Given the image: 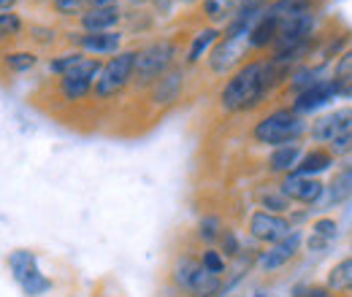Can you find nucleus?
I'll list each match as a JSON object with an SVG mask.
<instances>
[{"label":"nucleus","instance_id":"1","mask_svg":"<svg viewBox=\"0 0 352 297\" xmlns=\"http://www.w3.org/2000/svg\"><path fill=\"white\" fill-rule=\"evenodd\" d=\"M290 79V71L282 68L274 57H265V60H250V62H241L230 79L225 82V86L220 89V106L222 111H250L255 108L265 95L279 84Z\"/></svg>","mask_w":352,"mask_h":297},{"label":"nucleus","instance_id":"2","mask_svg":"<svg viewBox=\"0 0 352 297\" xmlns=\"http://www.w3.org/2000/svg\"><path fill=\"white\" fill-rule=\"evenodd\" d=\"M304 135H309L307 119H304L298 111H293L290 106L265 114L263 119L252 128L255 143L271 146V149H276V146H287V143H298Z\"/></svg>","mask_w":352,"mask_h":297},{"label":"nucleus","instance_id":"3","mask_svg":"<svg viewBox=\"0 0 352 297\" xmlns=\"http://www.w3.org/2000/svg\"><path fill=\"white\" fill-rule=\"evenodd\" d=\"M176 43L171 38H160L135 51V73L133 82L138 86H152L160 76H166L174 68L176 60Z\"/></svg>","mask_w":352,"mask_h":297},{"label":"nucleus","instance_id":"4","mask_svg":"<svg viewBox=\"0 0 352 297\" xmlns=\"http://www.w3.org/2000/svg\"><path fill=\"white\" fill-rule=\"evenodd\" d=\"M135 51L138 49H122L109 62H103V71H100V76L95 79V86H92V95L98 100H109L131 84L133 73H135Z\"/></svg>","mask_w":352,"mask_h":297},{"label":"nucleus","instance_id":"5","mask_svg":"<svg viewBox=\"0 0 352 297\" xmlns=\"http://www.w3.org/2000/svg\"><path fill=\"white\" fill-rule=\"evenodd\" d=\"M298 227L290 222V216H282V213H268V211H252L250 222H247V233L250 238H255L258 243H279L285 241L290 233H296Z\"/></svg>","mask_w":352,"mask_h":297},{"label":"nucleus","instance_id":"6","mask_svg":"<svg viewBox=\"0 0 352 297\" xmlns=\"http://www.w3.org/2000/svg\"><path fill=\"white\" fill-rule=\"evenodd\" d=\"M301 246H304V233L296 230V233H290L285 241L265 246L263 252L255 257V265H258L263 273H276V270H282L285 265H290V262L298 257Z\"/></svg>","mask_w":352,"mask_h":297},{"label":"nucleus","instance_id":"7","mask_svg":"<svg viewBox=\"0 0 352 297\" xmlns=\"http://www.w3.org/2000/svg\"><path fill=\"white\" fill-rule=\"evenodd\" d=\"M279 187H282V192H285L293 203H301V206H317V203L325 198V192H328V184H325V181L311 178V176H301V173H296V170L287 173V176H282Z\"/></svg>","mask_w":352,"mask_h":297},{"label":"nucleus","instance_id":"8","mask_svg":"<svg viewBox=\"0 0 352 297\" xmlns=\"http://www.w3.org/2000/svg\"><path fill=\"white\" fill-rule=\"evenodd\" d=\"M347 130H352V106L336 108L309 125V138L320 146H331L336 138H342Z\"/></svg>","mask_w":352,"mask_h":297},{"label":"nucleus","instance_id":"9","mask_svg":"<svg viewBox=\"0 0 352 297\" xmlns=\"http://www.w3.org/2000/svg\"><path fill=\"white\" fill-rule=\"evenodd\" d=\"M71 41L76 43L85 54L92 57H114L122 51V33L109 30V33H71Z\"/></svg>","mask_w":352,"mask_h":297},{"label":"nucleus","instance_id":"10","mask_svg":"<svg viewBox=\"0 0 352 297\" xmlns=\"http://www.w3.org/2000/svg\"><path fill=\"white\" fill-rule=\"evenodd\" d=\"M250 51V43L247 38H225L222 36L217 46L212 49V54H209V68H212V73H230V68L236 65V62H241V57Z\"/></svg>","mask_w":352,"mask_h":297},{"label":"nucleus","instance_id":"11","mask_svg":"<svg viewBox=\"0 0 352 297\" xmlns=\"http://www.w3.org/2000/svg\"><path fill=\"white\" fill-rule=\"evenodd\" d=\"M342 95V84L339 82H333V79H322L320 84L309 86L307 92H301V95H296V100H293V111H298L301 117L309 114V111H314V108H320V106H325V103H331L333 97H339Z\"/></svg>","mask_w":352,"mask_h":297},{"label":"nucleus","instance_id":"12","mask_svg":"<svg viewBox=\"0 0 352 297\" xmlns=\"http://www.w3.org/2000/svg\"><path fill=\"white\" fill-rule=\"evenodd\" d=\"M122 22V8L120 5H109V8H87L79 16V27L82 33H109Z\"/></svg>","mask_w":352,"mask_h":297},{"label":"nucleus","instance_id":"13","mask_svg":"<svg viewBox=\"0 0 352 297\" xmlns=\"http://www.w3.org/2000/svg\"><path fill=\"white\" fill-rule=\"evenodd\" d=\"M301 157H304L301 141H298V143H287V146H276V149H271V154L265 157V170H268L271 176H287V173H293V170L298 168Z\"/></svg>","mask_w":352,"mask_h":297},{"label":"nucleus","instance_id":"14","mask_svg":"<svg viewBox=\"0 0 352 297\" xmlns=\"http://www.w3.org/2000/svg\"><path fill=\"white\" fill-rule=\"evenodd\" d=\"M182 89H184V71L174 65L166 76H160L152 84V103L155 106H171L182 97Z\"/></svg>","mask_w":352,"mask_h":297},{"label":"nucleus","instance_id":"15","mask_svg":"<svg viewBox=\"0 0 352 297\" xmlns=\"http://www.w3.org/2000/svg\"><path fill=\"white\" fill-rule=\"evenodd\" d=\"M333 163H336V154H333L328 146H314V149L304 152V157H301V163H298L296 173L311 176V178H320V173L331 170L333 168Z\"/></svg>","mask_w":352,"mask_h":297},{"label":"nucleus","instance_id":"16","mask_svg":"<svg viewBox=\"0 0 352 297\" xmlns=\"http://www.w3.org/2000/svg\"><path fill=\"white\" fill-rule=\"evenodd\" d=\"M222 38V30L220 27H214V25H209V27H204V30H198L195 36H192V41L187 46V65H195V62H201L214 46L217 41Z\"/></svg>","mask_w":352,"mask_h":297},{"label":"nucleus","instance_id":"17","mask_svg":"<svg viewBox=\"0 0 352 297\" xmlns=\"http://www.w3.org/2000/svg\"><path fill=\"white\" fill-rule=\"evenodd\" d=\"M276 36H279V22L263 11V16L252 25V30H250V36H247V43H250V49L261 51V49L274 46V43H276Z\"/></svg>","mask_w":352,"mask_h":297},{"label":"nucleus","instance_id":"18","mask_svg":"<svg viewBox=\"0 0 352 297\" xmlns=\"http://www.w3.org/2000/svg\"><path fill=\"white\" fill-rule=\"evenodd\" d=\"M190 297H222L225 295V284H222V276L217 273H209L204 265L198 268V273L192 276V284L187 289Z\"/></svg>","mask_w":352,"mask_h":297},{"label":"nucleus","instance_id":"19","mask_svg":"<svg viewBox=\"0 0 352 297\" xmlns=\"http://www.w3.org/2000/svg\"><path fill=\"white\" fill-rule=\"evenodd\" d=\"M325 287L331 289V295H352V254L339 259L328 276H325Z\"/></svg>","mask_w":352,"mask_h":297},{"label":"nucleus","instance_id":"20","mask_svg":"<svg viewBox=\"0 0 352 297\" xmlns=\"http://www.w3.org/2000/svg\"><path fill=\"white\" fill-rule=\"evenodd\" d=\"M258 206H261V211L282 213V216H287V213L293 211V200L282 192L279 184H268V187H263L258 192Z\"/></svg>","mask_w":352,"mask_h":297},{"label":"nucleus","instance_id":"21","mask_svg":"<svg viewBox=\"0 0 352 297\" xmlns=\"http://www.w3.org/2000/svg\"><path fill=\"white\" fill-rule=\"evenodd\" d=\"M8 268H11V276L14 281L22 287L33 273H38V257L28 249H16L8 254Z\"/></svg>","mask_w":352,"mask_h":297},{"label":"nucleus","instance_id":"22","mask_svg":"<svg viewBox=\"0 0 352 297\" xmlns=\"http://www.w3.org/2000/svg\"><path fill=\"white\" fill-rule=\"evenodd\" d=\"M339 233V222L333 216H320L311 224V235H309V252H322L325 246H331V241Z\"/></svg>","mask_w":352,"mask_h":297},{"label":"nucleus","instance_id":"23","mask_svg":"<svg viewBox=\"0 0 352 297\" xmlns=\"http://www.w3.org/2000/svg\"><path fill=\"white\" fill-rule=\"evenodd\" d=\"M239 8H241V0H201V11L214 27L228 25L236 16Z\"/></svg>","mask_w":352,"mask_h":297},{"label":"nucleus","instance_id":"24","mask_svg":"<svg viewBox=\"0 0 352 297\" xmlns=\"http://www.w3.org/2000/svg\"><path fill=\"white\" fill-rule=\"evenodd\" d=\"M314 5H317V0H271L268 8H265V14L274 16L276 22H285V19L296 16V14L314 11Z\"/></svg>","mask_w":352,"mask_h":297},{"label":"nucleus","instance_id":"25","mask_svg":"<svg viewBox=\"0 0 352 297\" xmlns=\"http://www.w3.org/2000/svg\"><path fill=\"white\" fill-rule=\"evenodd\" d=\"M198 268H201V259H198V257H192V254L179 257L174 262V270H171V278H174L176 289H182V292L187 295V289H190L192 276L198 273Z\"/></svg>","mask_w":352,"mask_h":297},{"label":"nucleus","instance_id":"26","mask_svg":"<svg viewBox=\"0 0 352 297\" xmlns=\"http://www.w3.org/2000/svg\"><path fill=\"white\" fill-rule=\"evenodd\" d=\"M350 198H352V163L339 170L333 176V181L328 184V203L331 206H339V203H344Z\"/></svg>","mask_w":352,"mask_h":297},{"label":"nucleus","instance_id":"27","mask_svg":"<svg viewBox=\"0 0 352 297\" xmlns=\"http://www.w3.org/2000/svg\"><path fill=\"white\" fill-rule=\"evenodd\" d=\"M322 79H325V76H322V68H317V65H298V68L290 73L287 84H290V92L301 95V92H307L309 86L320 84Z\"/></svg>","mask_w":352,"mask_h":297},{"label":"nucleus","instance_id":"28","mask_svg":"<svg viewBox=\"0 0 352 297\" xmlns=\"http://www.w3.org/2000/svg\"><path fill=\"white\" fill-rule=\"evenodd\" d=\"M92 86L95 82H87V79H60V95H63V100H71V103H76V100H85L87 95H92Z\"/></svg>","mask_w":352,"mask_h":297},{"label":"nucleus","instance_id":"29","mask_svg":"<svg viewBox=\"0 0 352 297\" xmlns=\"http://www.w3.org/2000/svg\"><path fill=\"white\" fill-rule=\"evenodd\" d=\"M3 65L11 73H25L38 65V54L36 51H8V54H3Z\"/></svg>","mask_w":352,"mask_h":297},{"label":"nucleus","instance_id":"30","mask_svg":"<svg viewBox=\"0 0 352 297\" xmlns=\"http://www.w3.org/2000/svg\"><path fill=\"white\" fill-rule=\"evenodd\" d=\"M87 54L82 51V49H74V51H65V54H60V57H52V62H49V71L54 73V76H68L82 60H85Z\"/></svg>","mask_w":352,"mask_h":297},{"label":"nucleus","instance_id":"31","mask_svg":"<svg viewBox=\"0 0 352 297\" xmlns=\"http://www.w3.org/2000/svg\"><path fill=\"white\" fill-rule=\"evenodd\" d=\"M222 233H225V227H222V222L217 216H204L201 224H198V238H201L206 246H212L214 241H220Z\"/></svg>","mask_w":352,"mask_h":297},{"label":"nucleus","instance_id":"32","mask_svg":"<svg viewBox=\"0 0 352 297\" xmlns=\"http://www.w3.org/2000/svg\"><path fill=\"white\" fill-rule=\"evenodd\" d=\"M22 27H25V22H22V16H19L16 11H6V14H0V41L16 38V36L22 33Z\"/></svg>","mask_w":352,"mask_h":297},{"label":"nucleus","instance_id":"33","mask_svg":"<svg viewBox=\"0 0 352 297\" xmlns=\"http://www.w3.org/2000/svg\"><path fill=\"white\" fill-rule=\"evenodd\" d=\"M198 259H201V265H204L209 273H217V276H222V273H225V268H228L225 254H222L220 249H214V246H206Z\"/></svg>","mask_w":352,"mask_h":297},{"label":"nucleus","instance_id":"34","mask_svg":"<svg viewBox=\"0 0 352 297\" xmlns=\"http://www.w3.org/2000/svg\"><path fill=\"white\" fill-rule=\"evenodd\" d=\"M331 79H333V82H339L342 86L347 84V82H352V46L339 54V60H336V65H333Z\"/></svg>","mask_w":352,"mask_h":297},{"label":"nucleus","instance_id":"35","mask_svg":"<svg viewBox=\"0 0 352 297\" xmlns=\"http://www.w3.org/2000/svg\"><path fill=\"white\" fill-rule=\"evenodd\" d=\"M49 289H52V278H46L41 270L33 273V276L22 284V292H25L28 297H41V295H46Z\"/></svg>","mask_w":352,"mask_h":297},{"label":"nucleus","instance_id":"36","mask_svg":"<svg viewBox=\"0 0 352 297\" xmlns=\"http://www.w3.org/2000/svg\"><path fill=\"white\" fill-rule=\"evenodd\" d=\"M52 8L60 16H82L87 11V0H52Z\"/></svg>","mask_w":352,"mask_h":297},{"label":"nucleus","instance_id":"37","mask_svg":"<svg viewBox=\"0 0 352 297\" xmlns=\"http://www.w3.org/2000/svg\"><path fill=\"white\" fill-rule=\"evenodd\" d=\"M220 252L225 257H239L241 254V243H239V235L233 230H225L220 235Z\"/></svg>","mask_w":352,"mask_h":297},{"label":"nucleus","instance_id":"38","mask_svg":"<svg viewBox=\"0 0 352 297\" xmlns=\"http://www.w3.org/2000/svg\"><path fill=\"white\" fill-rule=\"evenodd\" d=\"M290 295L293 297H333L325 284H298V287H293Z\"/></svg>","mask_w":352,"mask_h":297},{"label":"nucleus","instance_id":"39","mask_svg":"<svg viewBox=\"0 0 352 297\" xmlns=\"http://www.w3.org/2000/svg\"><path fill=\"white\" fill-rule=\"evenodd\" d=\"M328 149H331L336 157H347V154H352V130H347L342 138H336Z\"/></svg>","mask_w":352,"mask_h":297},{"label":"nucleus","instance_id":"40","mask_svg":"<svg viewBox=\"0 0 352 297\" xmlns=\"http://www.w3.org/2000/svg\"><path fill=\"white\" fill-rule=\"evenodd\" d=\"M30 36H33V41H41V43L54 41V30L52 27H41V25H33L30 27Z\"/></svg>","mask_w":352,"mask_h":297},{"label":"nucleus","instance_id":"41","mask_svg":"<svg viewBox=\"0 0 352 297\" xmlns=\"http://www.w3.org/2000/svg\"><path fill=\"white\" fill-rule=\"evenodd\" d=\"M89 8H109V5H117V0H87Z\"/></svg>","mask_w":352,"mask_h":297},{"label":"nucleus","instance_id":"42","mask_svg":"<svg viewBox=\"0 0 352 297\" xmlns=\"http://www.w3.org/2000/svg\"><path fill=\"white\" fill-rule=\"evenodd\" d=\"M19 0H0V14H6V11H14V5H16Z\"/></svg>","mask_w":352,"mask_h":297},{"label":"nucleus","instance_id":"43","mask_svg":"<svg viewBox=\"0 0 352 297\" xmlns=\"http://www.w3.org/2000/svg\"><path fill=\"white\" fill-rule=\"evenodd\" d=\"M342 97H352V82H347V84L342 86Z\"/></svg>","mask_w":352,"mask_h":297},{"label":"nucleus","instance_id":"44","mask_svg":"<svg viewBox=\"0 0 352 297\" xmlns=\"http://www.w3.org/2000/svg\"><path fill=\"white\" fill-rule=\"evenodd\" d=\"M131 3H135V5H146V3H152V5H157L160 0H131Z\"/></svg>","mask_w":352,"mask_h":297},{"label":"nucleus","instance_id":"45","mask_svg":"<svg viewBox=\"0 0 352 297\" xmlns=\"http://www.w3.org/2000/svg\"><path fill=\"white\" fill-rule=\"evenodd\" d=\"M176 3H195V0H176Z\"/></svg>","mask_w":352,"mask_h":297}]
</instances>
